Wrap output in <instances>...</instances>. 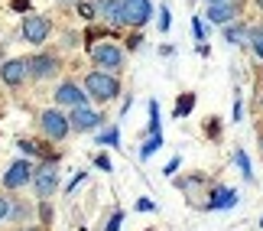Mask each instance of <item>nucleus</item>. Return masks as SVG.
<instances>
[{
	"instance_id": "1",
	"label": "nucleus",
	"mask_w": 263,
	"mask_h": 231,
	"mask_svg": "<svg viewBox=\"0 0 263 231\" xmlns=\"http://www.w3.org/2000/svg\"><path fill=\"white\" fill-rule=\"evenodd\" d=\"M85 92H88V98H95V101H114L120 95V82L110 72H91L85 78Z\"/></svg>"
},
{
	"instance_id": "2",
	"label": "nucleus",
	"mask_w": 263,
	"mask_h": 231,
	"mask_svg": "<svg viewBox=\"0 0 263 231\" xmlns=\"http://www.w3.org/2000/svg\"><path fill=\"white\" fill-rule=\"evenodd\" d=\"M33 189L39 199H49L59 189V169L55 163H43L39 169H33Z\"/></svg>"
},
{
	"instance_id": "3",
	"label": "nucleus",
	"mask_w": 263,
	"mask_h": 231,
	"mask_svg": "<svg viewBox=\"0 0 263 231\" xmlns=\"http://www.w3.org/2000/svg\"><path fill=\"white\" fill-rule=\"evenodd\" d=\"M91 59L101 65V68H110V72H117V68H124V49L114 46V43H101V46H91Z\"/></svg>"
},
{
	"instance_id": "4",
	"label": "nucleus",
	"mask_w": 263,
	"mask_h": 231,
	"mask_svg": "<svg viewBox=\"0 0 263 231\" xmlns=\"http://www.w3.org/2000/svg\"><path fill=\"white\" fill-rule=\"evenodd\" d=\"M120 10H124V23H130V26H143L153 16V4L149 0H120Z\"/></svg>"
},
{
	"instance_id": "5",
	"label": "nucleus",
	"mask_w": 263,
	"mask_h": 231,
	"mask_svg": "<svg viewBox=\"0 0 263 231\" xmlns=\"http://www.w3.org/2000/svg\"><path fill=\"white\" fill-rule=\"evenodd\" d=\"M39 124H43L46 130V137H52V140H62L68 130H72V124H68V117L62 111H55V108H49V111H43V117H39Z\"/></svg>"
},
{
	"instance_id": "6",
	"label": "nucleus",
	"mask_w": 263,
	"mask_h": 231,
	"mask_svg": "<svg viewBox=\"0 0 263 231\" xmlns=\"http://www.w3.org/2000/svg\"><path fill=\"white\" fill-rule=\"evenodd\" d=\"M46 36H49V20L46 16H39V13H26L23 16V39L26 43H46Z\"/></svg>"
},
{
	"instance_id": "7",
	"label": "nucleus",
	"mask_w": 263,
	"mask_h": 231,
	"mask_svg": "<svg viewBox=\"0 0 263 231\" xmlns=\"http://www.w3.org/2000/svg\"><path fill=\"white\" fill-rule=\"evenodd\" d=\"M0 78H4L10 88L23 85L26 78H29V65H26V59H10V62H4V68H0Z\"/></svg>"
},
{
	"instance_id": "8",
	"label": "nucleus",
	"mask_w": 263,
	"mask_h": 231,
	"mask_svg": "<svg viewBox=\"0 0 263 231\" xmlns=\"http://www.w3.org/2000/svg\"><path fill=\"white\" fill-rule=\"evenodd\" d=\"M101 120H104V117H101L98 111H91L88 104H82V108H72V117H68V124H72V130H82V134H85V130H95Z\"/></svg>"
},
{
	"instance_id": "9",
	"label": "nucleus",
	"mask_w": 263,
	"mask_h": 231,
	"mask_svg": "<svg viewBox=\"0 0 263 231\" xmlns=\"http://www.w3.org/2000/svg\"><path fill=\"white\" fill-rule=\"evenodd\" d=\"M55 104H65V108H82V104H88V95H85L78 85L62 82V85L55 88Z\"/></svg>"
},
{
	"instance_id": "10",
	"label": "nucleus",
	"mask_w": 263,
	"mask_h": 231,
	"mask_svg": "<svg viewBox=\"0 0 263 231\" xmlns=\"http://www.w3.org/2000/svg\"><path fill=\"white\" fill-rule=\"evenodd\" d=\"M29 179H33V166H29L26 159H16V163L4 173V186L7 189H20V186H26Z\"/></svg>"
},
{
	"instance_id": "11",
	"label": "nucleus",
	"mask_w": 263,
	"mask_h": 231,
	"mask_svg": "<svg viewBox=\"0 0 263 231\" xmlns=\"http://www.w3.org/2000/svg\"><path fill=\"white\" fill-rule=\"evenodd\" d=\"M211 23H218V26H224L231 23V20L237 16V4L234 0H215V4H208V13H205Z\"/></svg>"
},
{
	"instance_id": "12",
	"label": "nucleus",
	"mask_w": 263,
	"mask_h": 231,
	"mask_svg": "<svg viewBox=\"0 0 263 231\" xmlns=\"http://www.w3.org/2000/svg\"><path fill=\"white\" fill-rule=\"evenodd\" d=\"M26 65H29L33 78H52L59 68V59L55 56H33V59H26Z\"/></svg>"
},
{
	"instance_id": "13",
	"label": "nucleus",
	"mask_w": 263,
	"mask_h": 231,
	"mask_svg": "<svg viewBox=\"0 0 263 231\" xmlns=\"http://www.w3.org/2000/svg\"><path fill=\"white\" fill-rule=\"evenodd\" d=\"M95 16L107 20V23L120 26L124 23V10H120V0H95Z\"/></svg>"
},
{
	"instance_id": "14",
	"label": "nucleus",
	"mask_w": 263,
	"mask_h": 231,
	"mask_svg": "<svg viewBox=\"0 0 263 231\" xmlns=\"http://www.w3.org/2000/svg\"><path fill=\"white\" fill-rule=\"evenodd\" d=\"M234 202H237V192H234V189H218L215 199L208 202V208H231Z\"/></svg>"
},
{
	"instance_id": "15",
	"label": "nucleus",
	"mask_w": 263,
	"mask_h": 231,
	"mask_svg": "<svg viewBox=\"0 0 263 231\" xmlns=\"http://www.w3.org/2000/svg\"><path fill=\"white\" fill-rule=\"evenodd\" d=\"M163 147V134H149V140L143 144V150H140V159H146V156H153L156 150Z\"/></svg>"
},
{
	"instance_id": "16",
	"label": "nucleus",
	"mask_w": 263,
	"mask_h": 231,
	"mask_svg": "<svg viewBox=\"0 0 263 231\" xmlns=\"http://www.w3.org/2000/svg\"><path fill=\"white\" fill-rule=\"evenodd\" d=\"M192 108H195V95H182V98H179V104H176V117L192 114Z\"/></svg>"
},
{
	"instance_id": "17",
	"label": "nucleus",
	"mask_w": 263,
	"mask_h": 231,
	"mask_svg": "<svg viewBox=\"0 0 263 231\" xmlns=\"http://www.w3.org/2000/svg\"><path fill=\"white\" fill-rule=\"evenodd\" d=\"M247 43L254 46V52L263 59V29H247Z\"/></svg>"
},
{
	"instance_id": "18",
	"label": "nucleus",
	"mask_w": 263,
	"mask_h": 231,
	"mask_svg": "<svg viewBox=\"0 0 263 231\" xmlns=\"http://www.w3.org/2000/svg\"><path fill=\"white\" fill-rule=\"evenodd\" d=\"M228 43H234V46H244V43H247V29H240V26H231V29H228Z\"/></svg>"
},
{
	"instance_id": "19",
	"label": "nucleus",
	"mask_w": 263,
	"mask_h": 231,
	"mask_svg": "<svg viewBox=\"0 0 263 231\" xmlns=\"http://www.w3.org/2000/svg\"><path fill=\"white\" fill-rule=\"evenodd\" d=\"M149 134H159V104L149 101Z\"/></svg>"
},
{
	"instance_id": "20",
	"label": "nucleus",
	"mask_w": 263,
	"mask_h": 231,
	"mask_svg": "<svg viewBox=\"0 0 263 231\" xmlns=\"http://www.w3.org/2000/svg\"><path fill=\"white\" fill-rule=\"evenodd\" d=\"M234 159H237V166L244 169V176H247V179H254V169H250V159H247V153H244V150H237V153H234Z\"/></svg>"
},
{
	"instance_id": "21",
	"label": "nucleus",
	"mask_w": 263,
	"mask_h": 231,
	"mask_svg": "<svg viewBox=\"0 0 263 231\" xmlns=\"http://www.w3.org/2000/svg\"><path fill=\"white\" fill-rule=\"evenodd\" d=\"M78 10H82L85 20H95V0H82V4H78Z\"/></svg>"
},
{
	"instance_id": "22",
	"label": "nucleus",
	"mask_w": 263,
	"mask_h": 231,
	"mask_svg": "<svg viewBox=\"0 0 263 231\" xmlns=\"http://www.w3.org/2000/svg\"><path fill=\"white\" fill-rule=\"evenodd\" d=\"M120 225H124V212H114V215H110V222L104 225V231H117Z\"/></svg>"
},
{
	"instance_id": "23",
	"label": "nucleus",
	"mask_w": 263,
	"mask_h": 231,
	"mask_svg": "<svg viewBox=\"0 0 263 231\" xmlns=\"http://www.w3.org/2000/svg\"><path fill=\"white\" fill-rule=\"evenodd\" d=\"M192 33H195V39H198V43H201V39H205V23H201L198 16L192 20Z\"/></svg>"
},
{
	"instance_id": "24",
	"label": "nucleus",
	"mask_w": 263,
	"mask_h": 231,
	"mask_svg": "<svg viewBox=\"0 0 263 231\" xmlns=\"http://www.w3.org/2000/svg\"><path fill=\"white\" fill-rule=\"evenodd\" d=\"M117 140H120V134H117V130H107V134H101V144H110V147H114Z\"/></svg>"
},
{
	"instance_id": "25",
	"label": "nucleus",
	"mask_w": 263,
	"mask_h": 231,
	"mask_svg": "<svg viewBox=\"0 0 263 231\" xmlns=\"http://www.w3.org/2000/svg\"><path fill=\"white\" fill-rule=\"evenodd\" d=\"M159 29H163V33H169V10H166V7L159 10Z\"/></svg>"
},
{
	"instance_id": "26",
	"label": "nucleus",
	"mask_w": 263,
	"mask_h": 231,
	"mask_svg": "<svg viewBox=\"0 0 263 231\" xmlns=\"http://www.w3.org/2000/svg\"><path fill=\"white\" fill-rule=\"evenodd\" d=\"M176 169H179V156H173V159H169V163H166V169H163V173H166V176H173V173H176Z\"/></svg>"
},
{
	"instance_id": "27",
	"label": "nucleus",
	"mask_w": 263,
	"mask_h": 231,
	"mask_svg": "<svg viewBox=\"0 0 263 231\" xmlns=\"http://www.w3.org/2000/svg\"><path fill=\"white\" fill-rule=\"evenodd\" d=\"M137 208H140V212H153V202H149V199H140V202H137Z\"/></svg>"
},
{
	"instance_id": "28",
	"label": "nucleus",
	"mask_w": 263,
	"mask_h": 231,
	"mask_svg": "<svg viewBox=\"0 0 263 231\" xmlns=\"http://www.w3.org/2000/svg\"><path fill=\"white\" fill-rule=\"evenodd\" d=\"M7 215H10V202H7V199H0V222H4Z\"/></svg>"
},
{
	"instance_id": "29",
	"label": "nucleus",
	"mask_w": 263,
	"mask_h": 231,
	"mask_svg": "<svg viewBox=\"0 0 263 231\" xmlns=\"http://www.w3.org/2000/svg\"><path fill=\"white\" fill-rule=\"evenodd\" d=\"M20 150H23V153H36V144H29V140H20Z\"/></svg>"
},
{
	"instance_id": "30",
	"label": "nucleus",
	"mask_w": 263,
	"mask_h": 231,
	"mask_svg": "<svg viewBox=\"0 0 263 231\" xmlns=\"http://www.w3.org/2000/svg\"><path fill=\"white\" fill-rule=\"evenodd\" d=\"M244 117V108H240V95H237V101H234V120Z\"/></svg>"
},
{
	"instance_id": "31",
	"label": "nucleus",
	"mask_w": 263,
	"mask_h": 231,
	"mask_svg": "<svg viewBox=\"0 0 263 231\" xmlns=\"http://www.w3.org/2000/svg\"><path fill=\"white\" fill-rule=\"evenodd\" d=\"M13 7H16V10H26V7H29V0H13Z\"/></svg>"
},
{
	"instance_id": "32",
	"label": "nucleus",
	"mask_w": 263,
	"mask_h": 231,
	"mask_svg": "<svg viewBox=\"0 0 263 231\" xmlns=\"http://www.w3.org/2000/svg\"><path fill=\"white\" fill-rule=\"evenodd\" d=\"M208 4H215V0H208Z\"/></svg>"
},
{
	"instance_id": "33",
	"label": "nucleus",
	"mask_w": 263,
	"mask_h": 231,
	"mask_svg": "<svg viewBox=\"0 0 263 231\" xmlns=\"http://www.w3.org/2000/svg\"><path fill=\"white\" fill-rule=\"evenodd\" d=\"M260 7H263V0H260Z\"/></svg>"
},
{
	"instance_id": "34",
	"label": "nucleus",
	"mask_w": 263,
	"mask_h": 231,
	"mask_svg": "<svg viewBox=\"0 0 263 231\" xmlns=\"http://www.w3.org/2000/svg\"><path fill=\"white\" fill-rule=\"evenodd\" d=\"M65 4H68V0H65Z\"/></svg>"
},
{
	"instance_id": "35",
	"label": "nucleus",
	"mask_w": 263,
	"mask_h": 231,
	"mask_svg": "<svg viewBox=\"0 0 263 231\" xmlns=\"http://www.w3.org/2000/svg\"><path fill=\"white\" fill-rule=\"evenodd\" d=\"M260 225H263V222H260Z\"/></svg>"
}]
</instances>
